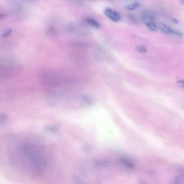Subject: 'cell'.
Instances as JSON below:
<instances>
[{
	"label": "cell",
	"mask_w": 184,
	"mask_h": 184,
	"mask_svg": "<svg viewBox=\"0 0 184 184\" xmlns=\"http://www.w3.org/2000/svg\"><path fill=\"white\" fill-rule=\"evenodd\" d=\"M11 31H12V30H11V29H9L6 30V31L3 34L2 36L3 37H6L8 36V35L10 34Z\"/></svg>",
	"instance_id": "11"
},
{
	"label": "cell",
	"mask_w": 184,
	"mask_h": 184,
	"mask_svg": "<svg viewBox=\"0 0 184 184\" xmlns=\"http://www.w3.org/2000/svg\"><path fill=\"white\" fill-rule=\"evenodd\" d=\"M141 4L138 1L133 3L132 4L129 5L125 7L126 9L129 11H132L138 9L141 6Z\"/></svg>",
	"instance_id": "8"
},
{
	"label": "cell",
	"mask_w": 184,
	"mask_h": 184,
	"mask_svg": "<svg viewBox=\"0 0 184 184\" xmlns=\"http://www.w3.org/2000/svg\"><path fill=\"white\" fill-rule=\"evenodd\" d=\"M158 27L161 31L167 34H171L173 35L175 30L173 29L170 27L162 23H160L158 24Z\"/></svg>",
	"instance_id": "4"
},
{
	"label": "cell",
	"mask_w": 184,
	"mask_h": 184,
	"mask_svg": "<svg viewBox=\"0 0 184 184\" xmlns=\"http://www.w3.org/2000/svg\"><path fill=\"white\" fill-rule=\"evenodd\" d=\"M136 50L138 52L141 53H146L147 51L146 48L144 46H141L136 47Z\"/></svg>",
	"instance_id": "9"
},
{
	"label": "cell",
	"mask_w": 184,
	"mask_h": 184,
	"mask_svg": "<svg viewBox=\"0 0 184 184\" xmlns=\"http://www.w3.org/2000/svg\"><path fill=\"white\" fill-rule=\"evenodd\" d=\"M85 21L90 26L96 29H99L101 27V25L97 21L91 18H87L85 19Z\"/></svg>",
	"instance_id": "5"
},
{
	"label": "cell",
	"mask_w": 184,
	"mask_h": 184,
	"mask_svg": "<svg viewBox=\"0 0 184 184\" xmlns=\"http://www.w3.org/2000/svg\"><path fill=\"white\" fill-rule=\"evenodd\" d=\"M104 13L106 16L113 21L118 22L121 20L122 17L121 14L111 8L106 9Z\"/></svg>",
	"instance_id": "3"
},
{
	"label": "cell",
	"mask_w": 184,
	"mask_h": 184,
	"mask_svg": "<svg viewBox=\"0 0 184 184\" xmlns=\"http://www.w3.org/2000/svg\"><path fill=\"white\" fill-rule=\"evenodd\" d=\"M142 20L151 31L155 32L158 30L154 16L151 13L145 12L142 14Z\"/></svg>",
	"instance_id": "2"
},
{
	"label": "cell",
	"mask_w": 184,
	"mask_h": 184,
	"mask_svg": "<svg viewBox=\"0 0 184 184\" xmlns=\"http://www.w3.org/2000/svg\"><path fill=\"white\" fill-rule=\"evenodd\" d=\"M172 20L174 23L176 24H178L179 22H180L179 20L176 18H175L172 17Z\"/></svg>",
	"instance_id": "13"
},
{
	"label": "cell",
	"mask_w": 184,
	"mask_h": 184,
	"mask_svg": "<svg viewBox=\"0 0 184 184\" xmlns=\"http://www.w3.org/2000/svg\"><path fill=\"white\" fill-rule=\"evenodd\" d=\"M177 85L180 88H184V80H180L176 82Z\"/></svg>",
	"instance_id": "10"
},
{
	"label": "cell",
	"mask_w": 184,
	"mask_h": 184,
	"mask_svg": "<svg viewBox=\"0 0 184 184\" xmlns=\"http://www.w3.org/2000/svg\"><path fill=\"white\" fill-rule=\"evenodd\" d=\"M180 3L181 4L184 5V1H180Z\"/></svg>",
	"instance_id": "14"
},
{
	"label": "cell",
	"mask_w": 184,
	"mask_h": 184,
	"mask_svg": "<svg viewBox=\"0 0 184 184\" xmlns=\"http://www.w3.org/2000/svg\"><path fill=\"white\" fill-rule=\"evenodd\" d=\"M119 161H120L121 163L124 166L126 167L130 168H133L134 166V164L131 161L129 160L128 159L126 158H120L119 159Z\"/></svg>",
	"instance_id": "6"
},
{
	"label": "cell",
	"mask_w": 184,
	"mask_h": 184,
	"mask_svg": "<svg viewBox=\"0 0 184 184\" xmlns=\"http://www.w3.org/2000/svg\"><path fill=\"white\" fill-rule=\"evenodd\" d=\"M172 184H184V174L181 173L176 176Z\"/></svg>",
	"instance_id": "7"
},
{
	"label": "cell",
	"mask_w": 184,
	"mask_h": 184,
	"mask_svg": "<svg viewBox=\"0 0 184 184\" xmlns=\"http://www.w3.org/2000/svg\"><path fill=\"white\" fill-rule=\"evenodd\" d=\"M6 118V116L4 114H1V118H0V122L1 124L2 123L4 122L5 121Z\"/></svg>",
	"instance_id": "12"
},
{
	"label": "cell",
	"mask_w": 184,
	"mask_h": 184,
	"mask_svg": "<svg viewBox=\"0 0 184 184\" xmlns=\"http://www.w3.org/2000/svg\"><path fill=\"white\" fill-rule=\"evenodd\" d=\"M20 148L22 153L36 170L39 172H42L46 167V161L41 148L30 143H22Z\"/></svg>",
	"instance_id": "1"
}]
</instances>
